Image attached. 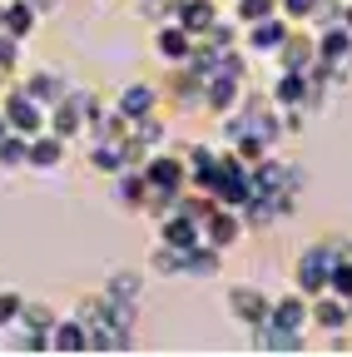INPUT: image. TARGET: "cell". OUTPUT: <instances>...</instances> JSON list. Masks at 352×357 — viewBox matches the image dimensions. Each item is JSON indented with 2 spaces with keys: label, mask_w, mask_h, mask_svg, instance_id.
Returning a JSON list of instances; mask_svg holds the SVG:
<instances>
[{
  "label": "cell",
  "mask_w": 352,
  "mask_h": 357,
  "mask_svg": "<svg viewBox=\"0 0 352 357\" xmlns=\"http://www.w3.org/2000/svg\"><path fill=\"white\" fill-rule=\"evenodd\" d=\"M328 273H332V238H318L298 253L293 283H298L303 298H318V293H328Z\"/></svg>",
  "instance_id": "cell-1"
},
{
  "label": "cell",
  "mask_w": 352,
  "mask_h": 357,
  "mask_svg": "<svg viewBox=\"0 0 352 357\" xmlns=\"http://www.w3.org/2000/svg\"><path fill=\"white\" fill-rule=\"evenodd\" d=\"M0 114H6L10 134H25V139H30V134H40V129H45V105H40L35 95H25L20 84L10 89L6 100H0Z\"/></svg>",
  "instance_id": "cell-2"
},
{
  "label": "cell",
  "mask_w": 352,
  "mask_h": 357,
  "mask_svg": "<svg viewBox=\"0 0 352 357\" xmlns=\"http://www.w3.org/2000/svg\"><path fill=\"white\" fill-rule=\"evenodd\" d=\"M268 307H273V298L263 288H253V283H234L229 288V318H238L243 328H258L263 318H268Z\"/></svg>",
  "instance_id": "cell-3"
},
{
  "label": "cell",
  "mask_w": 352,
  "mask_h": 357,
  "mask_svg": "<svg viewBox=\"0 0 352 357\" xmlns=\"http://www.w3.org/2000/svg\"><path fill=\"white\" fill-rule=\"evenodd\" d=\"M204 234H199V218L189 213V208H179V204H174V208H164L159 213V243H169V248H194Z\"/></svg>",
  "instance_id": "cell-4"
},
{
  "label": "cell",
  "mask_w": 352,
  "mask_h": 357,
  "mask_svg": "<svg viewBox=\"0 0 352 357\" xmlns=\"http://www.w3.org/2000/svg\"><path fill=\"white\" fill-rule=\"evenodd\" d=\"M288 20L283 15H268V20H253V25H243V50L248 55H278V45L288 40Z\"/></svg>",
  "instance_id": "cell-5"
},
{
  "label": "cell",
  "mask_w": 352,
  "mask_h": 357,
  "mask_svg": "<svg viewBox=\"0 0 352 357\" xmlns=\"http://www.w3.org/2000/svg\"><path fill=\"white\" fill-rule=\"evenodd\" d=\"M154 50H159L169 65H184V60L194 55V35H189L179 20H164V25L154 30Z\"/></svg>",
  "instance_id": "cell-6"
},
{
  "label": "cell",
  "mask_w": 352,
  "mask_h": 357,
  "mask_svg": "<svg viewBox=\"0 0 352 357\" xmlns=\"http://www.w3.org/2000/svg\"><path fill=\"white\" fill-rule=\"evenodd\" d=\"M307 323H318L323 333L347 328V323H352V318H347V298H337V293H318V298H307Z\"/></svg>",
  "instance_id": "cell-7"
},
{
  "label": "cell",
  "mask_w": 352,
  "mask_h": 357,
  "mask_svg": "<svg viewBox=\"0 0 352 357\" xmlns=\"http://www.w3.org/2000/svg\"><path fill=\"white\" fill-rule=\"evenodd\" d=\"M65 164V139L50 129L30 134V149H25V169H60Z\"/></svg>",
  "instance_id": "cell-8"
},
{
  "label": "cell",
  "mask_w": 352,
  "mask_h": 357,
  "mask_svg": "<svg viewBox=\"0 0 352 357\" xmlns=\"http://www.w3.org/2000/svg\"><path fill=\"white\" fill-rule=\"evenodd\" d=\"M248 333H253V347H258V352H303V333L278 328L273 318H263V323L248 328Z\"/></svg>",
  "instance_id": "cell-9"
},
{
  "label": "cell",
  "mask_w": 352,
  "mask_h": 357,
  "mask_svg": "<svg viewBox=\"0 0 352 357\" xmlns=\"http://www.w3.org/2000/svg\"><path fill=\"white\" fill-rule=\"evenodd\" d=\"M313 60H318V45H313V35H298V30H288V40L278 45V65H283V70L307 75V70H313Z\"/></svg>",
  "instance_id": "cell-10"
},
{
  "label": "cell",
  "mask_w": 352,
  "mask_h": 357,
  "mask_svg": "<svg viewBox=\"0 0 352 357\" xmlns=\"http://www.w3.org/2000/svg\"><path fill=\"white\" fill-rule=\"evenodd\" d=\"M20 89H25V95H35L40 105H55V100H65L70 95V84H65V75H55V70H30L25 79H20Z\"/></svg>",
  "instance_id": "cell-11"
},
{
  "label": "cell",
  "mask_w": 352,
  "mask_h": 357,
  "mask_svg": "<svg viewBox=\"0 0 352 357\" xmlns=\"http://www.w3.org/2000/svg\"><path fill=\"white\" fill-rule=\"evenodd\" d=\"M40 25V10L30 6V0H6V15H0V30L15 35V40H30Z\"/></svg>",
  "instance_id": "cell-12"
},
{
  "label": "cell",
  "mask_w": 352,
  "mask_h": 357,
  "mask_svg": "<svg viewBox=\"0 0 352 357\" xmlns=\"http://www.w3.org/2000/svg\"><path fill=\"white\" fill-rule=\"evenodd\" d=\"M114 109H119L124 119H144V114L159 109V89H154V84H129L124 95L114 100Z\"/></svg>",
  "instance_id": "cell-13"
},
{
  "label": "cell",
  "mask_w": 352,
  "mask_h": 357,
  "mask_svg": "<svg viewBox=\"0 0 352 357\" xmlns=\"http://www.w3.org/2000/svg\"><path fill=\"white\" fill-rule=\"evenodd\" d=\"M50 352H90V333H84V323L79 318H55Z\"/></svg>",
  "instance_id": "cell-14"
},
{
  "label": "cell",
  "mask_w": 352,
  "mask_h": 357,
  "mask_svg": "<svg viewBox=\"0 0 352 357\" xmlns=\"http://www.w3.org/2000/svg\"><path fill=\"white\" fill-rule=\"evenodd\" d=\"M218 258H224V253H218L213 243H204V238H199L194 248H184V278H213L218 268H224Z\"/></svg>",
  "instance_id": "cell-15"
},
{
  "label": "cell",
  "mask_w": 352,
  "mask_h": 357,
  "mask_svg": "<svg viewBox=\"0 0 352 357\" xmlns=\"http://www.w3.org/2000/svg\"><path fill=\"white\" fill-rule=\"evenodd\" d=\"M268 318H273L278 328H293V333H303V328H307V298H303V293L273 298V307H268Z\"/></svg>",
  "instance_id": "cell-16"
},
{
  "label": "cell",
  "mask_w": 352,
  "mask_h": 357,
  "mask_svg": "<svg viewBox=\"0 0 352 357\" xmlns=\"http://www.w3.org/2000/svg\"><path fill=\"white\" fill-rule=\"evenodd\" d=\"M149 268H154L159 278H184V253H179V248H169V243H159L154 258H149Z\"/></svg>",
  "instance_id": "cell-17"
},
{
  "label": "cell",
  "mask_w": 352,
  "mask_h": 357,
  "mask_svg": "<svg viewBox=\"0 0 352 357\" xmlns=\"http://www.w3.org/2000/svg\"><path fill=\"white\" fill-rule=\"evenodd\" d=\"M268 15H278V0H234V20H238V25L268 20Z\"/></svg>",
  "instance_id": "cell-18"
},
{
  "label": "cell",
  "mask_w": 352,
  "mask_h": 357,
  "mask_svg": "<svg viewBox=\"0 0 352 357\" xmlns=\"http://www.w3.org/2000/svg\"><path fill=\"white\" fill-rule=\"evenodd\" d=\"M105 293H109V298H124V303H139L144 278H139V273H114V278L105 283Z\"/></svg>",
  "instance_id": "cell-19"
},
{
  "label": "cell",
  "mask_w": 352,
  "mask_h": 357,
  "mask_svg": "<svg viewBox=\"0 0 352 357\" xmlns=\"http://www.w3.org/2000/svg\"><path fill=\"white\" fill-rule=\"evenodd\" d=\"M25 149H30L25 134H6L0 139V169H25Z\"/></svg>",
  "instance_id": "cell-20"
},
{
  "label": "cell",
  "mask_w": 352,
  "mask_h": 357,
  "mask_svg": "<svg viewBox=\"0 0 352 357\" xmlns=\"http://www.w3.org/2000/svg\"><path fill=\"white\" fill-rule=\"evenodd\" d=\"M323 10V0H278V15L283 20H313Z\"/></svg>",
  "instance_id": "cell-21"
},
{
  "label": "cell",
  "mask_w": 352,
  "mask_h": 357,
  "mask_svg": "<svg viewBox=\"0 0 352 357\" xmlns=\"http://www.w3.org/2000/svg\"><path fill=\"white\" fill-rule=\"evenodd\" d=\"M20 303H25L20 293H10V288H0V333H6V328H10V323L20 318Z\"/></svg>",
  "instance_id": "cell-22"
},
{
  "label": "cell",
  "mask_w": 352,
  "mask_h": 357,
  "mask_svg": "<svg viewBox=\"0 0 352 357\" xmlns=\"http://www.w3.org/2000/svg\"><path fill=\"white\" fill-rule=\"evenodd\" d=\"M30 6H35L40 15H45V10H55V6H60V0H30Z\"/></svg>",
  "instance_id": "cell-23"
},
{
  "label": "cell",
  "mask_w": 352,
  "mask_h": 357,
  "mask_svg": "<svg viewBox=\"0 0 352 357\" xmlns=\"http://www.w3.org/2000/svg\"><path fill=\"white\" fill-rule=\"evenodd\" d=\"M6 134H10V124H6V114H0V139H6Z\"/></svg>",
  "instance_id": "cell-24"
},
{
  "label": "cell",
  "mask_w": 352,
  "mask_h": 357,
  "mask_svg": "<svg viewBox=\"0 0 352 357\" xmlns=\"http://www.w3.org/2000/svg\"><path fill=\"white\" fill-rule=\"evenodd\" d=\"M144 6H154V0H144Z\"/></svg>",
  "instance_id": "cell-25"
}]
</instances>
